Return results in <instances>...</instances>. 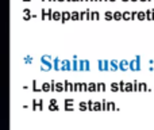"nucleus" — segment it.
<instances>
[{"mask_svg": "<svg viewBox=\"0 0 154 130\" xmlns=\"http://www.w3.org/2000/svg\"><path fill=\"white\" fill-rule=\"evenodd\" d=\"M128 65H130V71L134 72L141 71V56H136L134 60L128 61Z\"/></svg>", "mask_w": 154, "mask_h": 130, "instance_id": "1", "label": "nucleus"}, {"mask_svg": "<svg viewBox=\"0 0 154 130\" xmlns=\"http://www.w3.org/2000/svg\"><path fill=\"white\" fill-rule=\"evenodd\" d=\"M97 68H99V71H110V61L108 60H99L97 61Z\"/></svg>", "mask_w": 154, "mask_h": 130, "instance_id": "2", "label": "nucleus"}, {"mask_svg": "<svg viewBox=\"0 0 154 130\" xmlns=\"http://www.w3.org/2000/svg\"><path fill=\"white\" fill-rule=\"evenodd\" d=\"M119 71H123V72L130 71V65H128L127 60H122V61H119Z\"/></svg>", "mask_w": 154, "mask_h": 130, "instance_id": "3", "label": "nucleus"}, {"mask_svg": "<svg viewBox=\"0 0 154 130\" xmlns=\"http://www.w3.org/2000/svg\"><path fill=\"white\" fill-rule=\"evenodd\" d=\"M79 68H80V71H89V69H91V67H89V61H87V60H81Z\"/></svg>", "mask_w": 154, "mask_h": 130, "instance_id": "4", "label": "nucleus"}, {"mask_svg": "<svg viewBox=\"0 0 154 130\" xmlns=\"http://www.w3.org/2000/svg\"><path fill=\"white\" fill-rule=\"evenodd\" d=\"M110 71H112V72L119 71V61L118 60H112V61H110Z\"/></svg>", "mask_w": 154, "mask_h": 130, "instance_id": "5", "label": "nucleus"}, {"mask_svg": "<svg viewBox=\"0 0 154 130\" xmlns=\"http://www.w3.org/2000/svg\"><path fill=\"white\" fill-rule=\"evenodd\" d=\"M123 16H122V20H126V22H130L131 20V11H123Z\"/></svg>", "mask_w": 154, "mask_h": 130, "instance_id": "6", "label": "nucleus"}, {"mask_svg": "<svg viewBox=\"0 0 154 130\" xmlns=\"http://www.w3.org/2000/svg\"><path fill=\"white\" fill-rule=\"evenodd\" d=\"M146 19L147 20H154V8H150L146 11Z\"/></svg>", "mask_w": 154, "mask_h": 130, "instance_id": "7", "label": "nucleus"}, {"mask_svg": "<svg viewBox=\"0 0 154 130\" xmlns=\"http://www.w3.org/2000/svg\"><path fill=\"white\" fill-rule=\"evenodd\" d=\"M136 19L141 20V22H143V20L146 19V11H138V14H136Z\"/></svg>", "mask_w": 154, "mask_h": 130, "instance_id": "8", "label": "nucleus"}, {"mask_svg": "<svg viewBox=\"0 0 154 130\" xmlns=\"http://www.w3.org/2000/svg\"><path fill=\"white\" fill-rule=\"evenodd\" d=\"M96 91L97 92H106V84L104 83H96Z\"/></svg>", "mask_w": 154, "mask_h": 130, "instance_id": "9", "label": "nucleus"}, {"mask_svg": "<svg viewBox=\"0 0 154 130\" xmlns=\"http://www.w3.org/2000/svg\"><path fill=\"white\" fill-rule=\"evenodd\" d=\"M100 19V12L99 11H91V20H99Z\"/></svg>", "mask_w": 154, "mask_h": 130, "instance_id": "10", "label": "nucleus"}, {"mask_svg": "<svg viewBox=\"0 0 154 130\" xmlns=\"http://www.w3.org/2000/svg\"><path fill=\"white\" fill-rule=\"evenodd\" d=\"M112 15H114V12H112V11H110V10L104 11V19H106V20H114Z\"/></svg>", "mask_w": 154, "mask_h": 130, "instance_id": "11", "label": "nucleus"}, {"mask_svg": "<svg viewBox=\"0 0 154 130\" xmlns=\"http://www.w3.org/2000/svg\"><path fill=\"white\" fill-rule=\"evenodd\" d=\"M107 111H116V104L114 102H107Z\"/></svg>", "mask_w": 154, "mask_h": 130, "instance_id": "12", "label": "nucleus"}, {"mask_svg": "<svg viewBox=\"0 0 154 130\" xmlns=\"http://www.w3.org/2000/svg\"><path fill=\"white\" fill-rule=\"evenodd\" d=\"M122 16H123V14H122V11H115L114 15H112V18H114V20H122Z\"/></svg>", "mask_w": 154, "mask_h": 130, "instance_id": "13", "label": "nucleus"}, {"mask_svg": "<svg viewBox=\"0 0 154 130\" xmlns=\"http://www.w3.org/2000/svg\"><path fill=\"white\" fill-rule=\"evenodd\" d=\"M138 91H150L146 83H138Z\"/></svg>", "mask_w": 154, "mask_h": 130, "instance_id": "14", "label": "nucleus"}, {"mask_svg": "<svg viewBox=\"0 0 154 130\" xmlns=\"http://www.w3.org/2000/svg\"><path fill=\"white\" fill-rule=\"evenodd\" d=\"M124 92H134V87H132V83H126V87H124Z\"/></svg>", "mask_w": 154, "mask_h": 130, "instance_id": "15", "label": "nucleus"}, {"mask_svg": "<svg viewBox=\"0 0 154 130\" xmlns=\"http://www.w3.org/2000/svg\"><path fill=\"white\" fill-rule=\"evenodd\" d=\"M110 88H111V91H112V92H119V84H118V83H111Z\"/></svg>", "mask_w": 154, "mask_h": 130, "instance_id": "16", "label": "nucleus"}, {"mask_svg": "<svg viewBox=\"0 0 154 130\" xmlns=\"http://www.w3.org/2000/svg\"><path fill=\"white\" fill-rule=\"evenodd\" d=\"M93 111H101V102H95L93 103Z\"/></svg>", "mask_w": 154, "mask_h": 130, "instance_id": "17", "label": "nucleus"}, {"mask_svg": "<svg viewBox=\"0 0 154 130\" xmlns=\"http://www.w3.org/2000/svg\"><path fill=\"white\" fill-rule=\"evenodd\" d=\"M88 91L89 92H96V83H89L88 84Z\"/></svg>", "mask_w": 154, "mask_h": 130, "instance_id": "18", "label": "nucleus"}, {"mask_svg": "<svg viewBox=\"0 0 154 130\" xmlns=\"http://www.w3.org/2000/svg\"><path fill=\"white\" fill-rule=\"evenodd\" d=\"M118 84H119V92H124L126 83H124V81H118Z\"/></svg>", "mask_w": 154, "mask_h": 130, "instance_id": "19", "label": "nucleus"}, {"mask_svg": "<svg viewBox=\"0 0 154 130\" xmlns=\"http://www.w3.org/2000/svg\"><path fill=\"white\" fill-rule=\"evenodd\" d=\"M71 16H72V19H75V20H77V19H80V12H79V11H76V12L72 14Z\"/></svg>", "mask_w": 154, "mask_h": 130, "instance_id": "20", "label": "nucleus"}, {"mask_svg": "<svg viewBox=\"0 0 154 130\" xmlns=\"http://www.w3.org/2000/svg\"><path fill=\"white\" fill-rule=\"evenodd\" d=\"M101 110L107 111V100L106 99H103V100H101Z\"/></svg>", "mask_w": 154, "mask_h": 130, "instance_id": "21", "label": "nucleus"}, {"mask_svg": "<svg viewBox=\"0 0 154 130\" xmlns=\"http://www.w3.org/2000/svg\"><path fill=\"white\" fill-rule=\"evenodd\" d=\"M87 107H88L89 111H93V102L92 100H89L88 103H87Z\"/></svg>", "mask_w": 154, "mask_h": 130, "instance_id": "22", "label": "nucleus"}, {"mask_svg": "<svg viewBox=\"0 0 154 130\" xmlns=\"http://www.w3.org/2000/svg\"><path fill=\"white\" fill-rule=\"evenodd\" d=\"M80 110H83V111H84V110H88L87 103H84V102H83V103H80Z\"/></svg>", "mask_w": 154, "mask_h": 130, "instance_id": "23", "label": "nucleus"}, {"mask_svg": "<svg viewBox=\"0 0 154 130\" xmlns=\"http://www.w3.org/2000/svg\"><path fill=\"white\" fill-rule=\"evenodd\" d=\"M136 14H138V11H131V20L136 19Z\"/></svg>", "mask_w": 154, "mask_h": 130, "instance_id": "24", "label": "nucleus"}, {"mask_svg": "<svg viewBox=\"0 0 154 130\" xmlns=\"http://www.w3.org/2000/svg\"><path fill=\"white\" fill-rule=\"evenodd\" d=\"M132 87H134V91H138V80H134V83H132Z\"/></svg>", "mask_w": 154, "mask_h": 130, "instance_id": "25", "label": "nucleus"}, {"mask_svg": "<svg viewBox=\"0 0 154 130\" xmlns=\"http://www.w3.org/2000/svg\"><path fill=\"white\" fill-rule=\"evenodd\" d=\"M69 18H71V14H69V12H64V20H68Z\"/></svg>", "mask_w": 154, "mask_h": 130, "instance_id": "26", "label": "nucleus"}, {"mask_svg": "<svg viewBox=\"0 0 154 130\" xmlns=\"http://www.w3.org/2000/svg\"><path fill=\"white\" fill-rule=\"evenodd\" d=\"M77 68H79V67H77V63H75V64H73V69H77Z\"/></svg>", "mask_w": 154, "mask_h": 130, "instance_id": "27", "label": "nucleus"}, {"mask_svg": "<svg viewBox=\"0 0 154 130\" xmlns=\"http://www.w3.org/2000/svg\"><path fill=\"white\" fill-rule=\"evenodd\" d=\"M130 1H132V3H136V1H139V0H130Z\"/></svg>", "mask_w": 154, "mask_h": 130, "instance_id": "28", "label": "nucleus"}, {"mask_svg": "<svg viewBox=\"0 0 154 130\" xmlns=\"http://www.w3.org/2000/svg\"><path fill=\"white\" fill-rule=\"evenodd\" d=\"M107 1H111V3H114V1H116V0H107Z\"/></svg>", "mask_w": 154, "mask_h": 130, "instance_id": "29", "label": "nucleus"}, {"mask_svg": "<svg viewBox=\"0 0 154 130\" xmlns=\"http://www.w3.org/2000/svg\"><path fill=\"white\" fill-rule=\"evenodd\" d=\"M139 1H143V3H146V1H149V0H139Z\"/></svg>", "mask_w": 154, "mask_h": 130, "instance_id": "30", "label": "nucleus"}, {"mask_svg": "<svg viewBox=\"0 0 154 130\" xmlns=\"http://www.w3.org/2000/svg\"><path fill=\"white\" fill-rule=\"evenodd\" d=\"M122 1H124V3H126V1H130V0H122Z\"/></svg>", "mask_w": 154, "mask_h": 130, "instance_id": "31", "label": "nucleus"}, {"mask_svg": "<svg viewBox=\"0 0 154 130\" xmlns=\"http://www.w3.org/2000/svg\"><path fill=\"white\" fill-rule=\"evenodd\" d=\"M99 1H107V0H99Z\"/></svg>", "mask_w": 154, "mask_h": 130, "instance_id": "32", "label": "nucleus"}, {"mask_svg": "<svg viewBox=\"0 0 154 130\" xmlns=\"http://www.w3.org/2000/svg\"><path fill=\"white\" fill-rule=\"evenodd\" d=\"M88 1H95V0H88Z\"/></svg>", "mask_w": 154, "mask_h": 130, "instance_id": "33", "label": "nucleus"}, {"mask_svg": "<svg viewBox=\"0 0 154 130\" xmlns=\"http://www.w3.org/2000/svg\"><path fill=\"white\" fill-rule=\"evenodd\" d=\"M83 1H88V0H83Z\"/></svg>", "mask_w": 154, "mask_h": 130, "instance_id": "34", "label": "nucleus"}, {"mask_svg": "<svg viewBox=\"0 0 154 130\" xmlns=\"http://www.w3.org/2000/svg\"><path fill=\"white\" fill-rule=\"evenodd\" d=\"M73 1H79V0H73Z\"/></svg>", "mask_w": 154, "mask_h": 130, "instance_id": "35", "label": "nucleus"}, {"mask_svg": "<svg viewBox=\"0 0 154 130\" xmlns=\"http://www.w3.org/2000/svg\"><path fill=\"white\" fill-rule=\"evenodd\" d=\"M149 1H154V0H149Z\"/></svg>", "mask_w": 154, "mask_h": 130, "instance_id": "36", "label": "nucleus"}, {"mask_svg": "<svg viewBox=\"0 0 154 130\" xmlns=\"http://www.w3.org/2000/svg\"><path fill=\"white\" fill-rule=\"evenodd\" d=\"M95 1H99V0H95Z\"/></svg>", "mask_w": 154, "mask_h": 130, "instance_id": "37", "label": "nucleus"}]
</instances>
